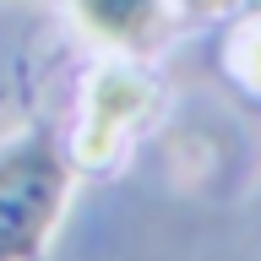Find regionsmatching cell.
Wrapping results in <instances>:
<instances>
[{
    "instance_id": "6da1fadb",
    "label": "cell",
    "mask_w": 261,
    "mask_h": 261,
    "mask_svg": "<svg viewBox=\"0 0 261 261\" xmlns=\"http://www.w3.org/2000/svg\"><path fill=\"white\" fill-rule=\"evenodd\" d=\"M65 191V169L44 142H28L0 158V261H22L38 250L44 228L55 223Z\"/></svg>"
},
{
    "instance_id": "7a4b0ae2",
    "label": "cell",
    "mask_w": 261,
    "mask_h": 261,
    "mask_svg": "<svg viewBox=\"0 0 261 261\" xmlns=\"http://www.w3.org/2000/svg\"><path fill=\"white\" fill-rule=\"evenodd\" d=\"M82 22L98 33V38H114V44H142L152 38L163 22V0H76Z\"/></svg>"
},
{
    "instance_id": "3957f363",
    "label": "cell",
    "mask_w": 261,
    "mask_h": 261,
    "mask_svg": "<svg viewBox=\"0 0 261 261\" xmlns=\"http://www.w3.org/2000/svg\"><path fill=\"white\" fill-rule=\"evenodd\" d=\"M147 103V87L136 76H125V71H114V76H103L98 82V93H93V136H87V158H98L103 147H109V136H114V125H125V120H136V109Z\"/></svg>"
},
{
    "instance_id": "277c9868",
    "label": "cell",
    "mask_w": 261,
    "mask_h": 261,
    "mask_svg": "<svg viewBox=\"0 0 261 261\" xmlns=\"http://www.w3.org/2000/svg\"><path fill=\"white\" fill-rule=\"evenodd\" d=\"M191 6L196 11H212V6H223V0H191Z\"/></svg>"
},
{
    "instance_id": "5b68a950",
    "label": "cell",
    "mask_w": 261,
    "mask_h": 261,
    "mask_svg": "<svg viewBox=\"0 0 261 261\" xmlns=\"http://www.w3.org/2000/svg\"><path fill=\"white\" fill-rule=\"evenodd\" d=\"M256 65H261V38H256Z\"/></svg>"
}]
</instances>
